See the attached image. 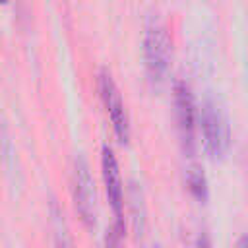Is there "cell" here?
I'll use <instances>...</instances> for the list:
<instances>
[{
    "label": "cell",
    "mask_w": 248,
    "mask_h": 248,
    "mask_svg": "<svg viewBox=\"0 0 248 248\" xmlns=\"http://www.w3.org/2000/svg\"><path fill=\"white\" fill-rule=\"evenodd\" d=\"M174 108H176V124H178V134L182 140V145L186 151L194 149L196 143V99L190 83L186 79H176L174 81Z\"/></svg>",
    "instance_id": "5b68a950"
},
{
    "label": "cell",
    "mask_w": 248,
    "mask_h": 248,
    "mask_svg": "<svg viewBox=\"0 0 248 248\" xmlns=\"http://www.w3.org/2000/svg\"><path fill=\"white\" fill-rule=\"evenodd\" d=\"M196 248H211V240L207 232H200L198 240H196Z\"/></svg>",
    "instance_id": "8fae6325"
},
{
    "label": "cell",
    "mask_w": 248,
    "mask_h": 248,
    "mask_svg": "<svg viewBox=\"0 0 248 248\" xmlns=\"http://www.w3.org/2000/svg\"><path fill=\"white\" fill-rule=\"evenodd\" d=\"M234 248H248V232H244V234H240V238L236 240V244H234Z\"/></svg>",
    "instance_id": "7c38bea8"
},
{
    "label": "cell",
    "mask_w": 248,
    "mask_h": 248,
    "mask_svg": "<svg viewBox=\"0 0 248 248\" xmlns=\"http://www.w3.org/2000/svg\"><path fill=\"white\" fill-rule=\"evenodd\" d=\"M99 93H101V99H103V105L110 116V122H112V128L118 136L120 141H128L130 138V118H128V110H126V105L122 101V93L114 81V78L110 76V72L107 68H101L99 70Z\"/></svg>",
    "instance_id": "277c9868"
},
{
    "label": "cell",
    "mask_w": 248,
    "mask_h": 248,
    "mask_svg": "<svg viewBox=\"0 0 248 248\" xmlns=\"http://www.w3.org/2000/svg\"><path fill=\"white\" fill-rule=\"evenodd\" d=\"M62 211L58 209V205L52 202V225H54V240H56V248H74L72 238L68 234L66 223L62 219Z\"/></svg>",
    "instance_id": "9c48e42d"
},
{
    "label": "cell",
    "mask_w": 248,
    "mask_h": 248,
    "mask_svg": "<svg viewBox=\"0 0 248 248\" xmlns=\"http://www.w3.org/2000/svg\"><path fill=\"white\" fill-rule=\"evenodd\" d=\"M155 248H161V246H155Z\"/></svg>",
    "instance_id": "4fadbf2b"
},
{
    "label": "cell",
    "mask_w": 248,
    "mask_h": 248,
    "mask_svg": "<svg viewBox=\"0 0 248 248\" xmlns=\"http://www.w3.org/2000/svg\"><path fill=\"white\" fill-rule=\"evenodd\" d=\"M122 229L112 225L110 229H107V234H105V248H120V238H122Z\"/></svg>",
    "instance_id": "30bf717a"
},
{
    "label": "cell",
    "mask_w": 248,
    "mask_h": 248,
    "mask_svg": "<svg viewBox=\"0 0 248 248\" xmlns=\"http://www.w3.org/2000/svg\"><path fill=\"white\" fill-rule=\"evenodd\" d=\"M101 167H103V180H105L107 196L114 211V225L124 231V182H122L118 159L114 155V149L108 143L103 145Z\"/></svg>",
    "instance_id": "8992f818"
},
{
    "label": "cell",
    "mask_w": 248,
    "mask_h": 248,
    "mask_svg": "<svg viewBox=\"0 0 248 248\" xmlns=\"http://www.w3.org/2000/svg\"><path fill=\"white\" fill-rule=\"evenodd\" d=\"M126 198H128L132 227H134L136 234L140 236L143 232V229H145V203H143V192H141V188H140V184L136 180L128 182Z\"/></svg>",
    "instance_id": "52a82bcc"
},
{
    "label": "cell",
    "mask_w": 248,
    "mask_h": 248,
    "mask_svg": "<svg viewBox=\"0 0 248 248\" xmlns=\"http://www.w3.org/2000/svg\"><path fill=\"white\" fill-rule=\"evenodd\" d=\"M200 126H202L205 149L211 155H217V157L223 155L231 143V124L225 110L209 97L202 103Z\"/></svg>",
    "instance_id": "7a4b0ae2"
},
{
    "label": "cell",
    "mask_w": 248,
    "mask_h": 248,
    "mask_svg": "<svg viewBox=\"0 0 248 248\" xmlns=\"http://www.w3.org/2000/svg\"><path fill=\"white\" fill-rule=\"evenodd\" d=\"M72 190H74V200L79 215L87 225L95 223V213H97V194H95V182L91 176V169L83 153H78L74 157V167H72Z\"/></svg>",
    "instance_id": "3957f363"
},
{
    "label": "cell",
    "mask_w": 248,
    "mask_h": 248,
    "mask_svg": "<svg viewBox=\"0 0 248 248\" xmlns=\"http://www.w3.org/2000/svg\"><path fill=\"white\" fill-rule=\"evenodd\" d=\"M170 35L167 29V23L159 16H151L145 23V35H143V52H145V66L147 74L153 81L163 79V76L169 70L170 62Z\"/></svg>",
    "instance_id": "6da1fadb"
},
{
    "label": "cell",
    "mask_w": 248,
    "mask_h": 248,
    "mask_svg": "<svg viewBox=\"0 0 248 248\" xmlns=\"http://www.w3.org/2000/svg\"><path fill=\"white\" fill-rule=\"evenodd\" d=\"M186 182H188L190 192H192L196 198H200V200H205V198H207V192H209L207 178H205L203 169H202L198 163H192V165L186 169Z\"/></svg>",
    "instance_id": "ba28073f"
}]
</instances>
